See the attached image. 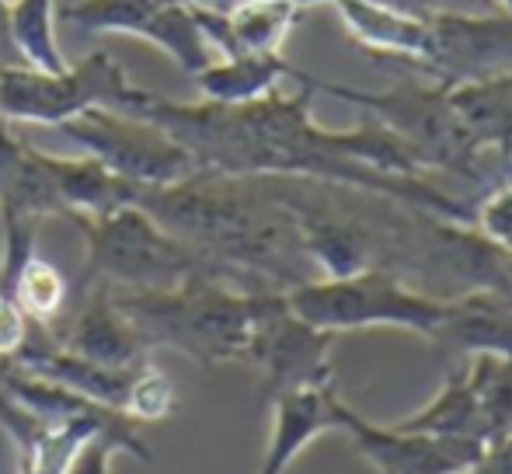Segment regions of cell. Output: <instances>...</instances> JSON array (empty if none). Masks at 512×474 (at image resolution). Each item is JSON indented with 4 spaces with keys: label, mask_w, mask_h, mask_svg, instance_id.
<instances>
[{
    "label": "cell",
    "mask_w": 512,
    "mask_h": 474,
    "mask_svg": "<svg viewBox=\"0 0 512 474\" xmlns=\"http://www.w3.org/2000/svg\"><path fill=\"white\" fill-rule=\"evenodd\" d=\"M331 346H335V335L293 314L283 290L255 293V321H251L244 363L262 373L265 401L297 387L331 384Z\"/></svg>",
    "instance_id": "ba28073f"
},
{
    "label": "cell",
    "mask_w": 512,
    "mask_h": 474,
    "mask_svg": "<svg viewBox=\"0 0 512 474\" xmlns=\"http://www.w3.org/2000/svg\"><path fill=\"white\" fill-rule=\"evenodd\" d=\"M196 4H209V7H223L227 0H196Z\"/></svg>",
    "instance_id": "4dcf8cb0"
},
{
    "label": "cell",
    "mask_w": 512,
    "mask_h": 474,
    "mask_svg": "<svg viewBox=\"0 0 512 474\" xmlns=\"http://www.w3.org/2000/svg\"><path fill=\"white\" fill-rule=\"evenodd\" d=\"M290 4H297V7H314V4H335V0H290Z\"/></svg>",
    "instance_id": "f1b7e54d"
},
{
    "label": "cell",
    "mask_w": 512,
    "mask_h": 474,
    "mask_svg": "<svg viewBox=\"0 0 512 474\" xmlns=\"http://www.w3.org/2000/svg\"><path fill=\"white\" fill-rule=\"evenodd\" d=\"M446 102L481 154L512 161V67L446 84Z\"/></svg>",
    "instance_id": "e0dca14e"
},
{
    "label": "cell",
    "mask_w": 512,
    "mask_h": 474,
    "mask_svg": "<svg viewBox=\"0 0 512 474\" xmlns=\"http://www.w3.org/2000/svg\"><path fill=\"white\" fill-rule=\"evenodd\" d=\"M56 129L67 140H74L84 154L98 157L108 171L140 189L175 185L192 171H199L196 157L175 136H168L150 119L129 116L119 109H88Z\"/></svg>",
    "instance_id": "52a82bcc"
},
{
    "label": "cell",
    "mask_w": 512,
    "mask_h": 474,
    "mask_svg": "<svg viewBox=\"0 0 512 474\" xmlns=\"http://www.w3.org/2000/svg\"><path fill=\"white\" fill-rule=\"evenodd\" d=\"M405 433H429V436H450V440H474V443H492L488 433L485 412H481L478 398H474L471 384H467L464 363H446L443 391L422 405L415 415L394 422Z\"/></svg>",
    "instance_id": "ffe728a7"
},
{
    "label": "cell",
    "mask_w": 512,
    "mask_h": 474,
    "mask_svg": "<svg viewBox=\"0 0 512 474\" xmlns=\"http://www.w3.org/2000/svg\"><path fill=\"white\" fill-rule=\"evenodd\" d=\"M115 454H119V450L105 440L88 443V447L81 450V457L74 461L70 474H112V457Z\"/></svg>",
    "instance_id": "484cf974"
},
{
    "label": "cell",
    "mask_w": 512,
    "mask_h": 474,
    "mask_svg": "<svg viewBox=\"0 0 512 474\" xmlns=\"http://www.w3.org/2000/svg\"><path fill=\"white\" fill-rule=\"evenodd\" d=\"M147 95L150 91L136 88L122 63L105 49L84 56L74 67L67 63L56 74L32 67L0 70V119L7 122L63 126L88 109L133 112L147 102Z\"/></svg>",
    "instance_id": "8992f818"
},
{
    "label": "cell",
    "mask_w": 512,
    "mask_h": 474,
    "mask_svg": "<svg viewBox=\"0 0 512 474\" xmlns=\"http://www.w3.org/2000/svg\"><path fill=\"white\" fill-rule=\"evenodd\" d=\"M88 258H84L81 286L105 283L112 290H168L199 272L230 279L223 269L206 262L199 251L168 234L143 206H122L105 217H77ZM234 283V279H230ZM237 286V283H234Z\"/></svg>",
    "instance_id": "3957f363"
},
{
    "label": "cell",
    "mask_w": 512,
    "mask_h": 474,
    "mask_svg": "<svg viewBox=\"0 0 512 474\" xmlns=\"http://www.w3.org/2000/svg\"><path fill=\"white\" fill-rule=\"evenodd\" d=\"M471 227L485 237L492 248L512 258V178L495 185L485 199L471 210Z\"/></svg>",
    "instance_id": "cb8c5ba5"
},
{
    "label": "cell",
    "mask_w": 512,
    "mask_h": 474,
    "mask_svg": "<svg viewBox=\"0 0 512 474\" xmlns=\"http://www.w3.org/2000/svg\"><path fill=\"white\" fill-rule=\"evenodd\" d=\"M192 11L216 56H237L283 53V42L290 39L304 7L290 0H227L223 7L192 4Z\"/></svg>",
    "instance_id": "4fadbf2b"
},
{
    "label": "cell",
    "mask_w": 512,
    "mask_h": 474,
    "mask_svg": "<svg viewBox=\"0 0 512 474\" xmlns=\"http://www.w3.org/2000/svg\"><path fill=\"white\" fill-rule=\"evenodd\" d=\"M467 474H512V436L488 443L485 454L478 457V464Z\"/></svg>",
    "instance_id": "4316f807"
},
{
    "label": "cell",
    "mask_w": 512,
    "mask_h": 474,
    "mask_svg": "<svg viewBox=\"0 0 512 474\" xmlns=\"http://www.w3.org/2000/svg\"><path fill=\"white\" fill-rule=\"evenodd\" d=\"M56 0H11L7 4V21H11V42L18 49L21 63L32 70H56L67 67L60 42H56Z\"/></svg>",
    "instance_id": "44dd1931"
},
{
    "label": "cell",
    "mask_w": 512,
    "mask_h": 474,
    "mask_svg": "<svg viewBox=\"0 0 512 474\" xmlns=\"http://www.w3.org/2000/svg\"><path fill=\"white\" fill-rule=\"evenodd\" d=\"M338 429L352 436L356 450L377 474H467L485 454V443L450 440V436L405 433L398 426H373L342 401Z\"/></svg>",
    "instance_id": "30bf717a"
},
{
    "label": "cell",
    "mask_w": 512,
    "mask_h": 474,
    "mask_svg": "<svg viewBox=\"0 0 512 474\" xmlns=\"http://www.w3.org/2000/svg\"><path fill=\"white\" fill-rule=\"evenodd\" d=\"M429 53L418 70L436 84H460L474 77L512 67V18L509 14H464L436 11L429 14Z\"/></svg>",
    "instance_id": "9c48e42d"
},
{
    "label": "cell",
    "mask_w": 512,
    "mask_h": 474,
    "mask_svg": "<svg viewBox=\"0 0 512 474\" xmlns=\"http://www.w3.org/2000/svg\"><path fill=\"white\" fill-rule=\"evenodd\" d=\"M432 346L446 363L485 353L512 359V290L478 286L446 297V314L432 335Z\"/></svg>",
    "instance_id": "7c38bea8"
},
{
    "label": "cell",
    "mask_w": 512,
    "mask_h": 474,
    "mask_svg": "<svg viewBox=\"0 0 512 474\" xmlns=\"http://www.w3.org/2000/svg\"><path fill=\"white\" fill-rule=\"evenodd\" d=\"M335 14L342 21L345 35L366 53L387 56V60H405L408 67L425 60L429 53V14L401 11L384 0H335Z\"/></svg>",
    "instance_id": "9a60e30c"
},
{
    "label": "cell",
    "mask_w": 512,
    "mask_h": 474,
    "mask_svg": "<svg viewBox=\"0 0 512 474\" xmlns=\"http://www.w3.org/2000/svg\"><path fill=\"white\" fill-rule=\"evenodd\" d=\"M0 217L39 220V224L49 217L67 220V206L42 150L21 140L7 119H0Z\"/></svg>",
    "instance_id": "2e32d148"
},
{
    "label": "cell",
    "mask_w": 512,
    "mask_h": 474,
    "mask_svg": "<svg viewBox=\"0 0 512 474\" xmlns=\"http://www.w3.org/2000/svg\"><path fill=\"white\" fill-rule=\"evenodd\" d=\"M7 67H25L11 42V21H7V0H0V70Z\"/></svg>",
    "instance_id": "83f0119b"
},
{
    "label": "cell",
    "mask_w": 512,
    "mask_h": 474,
    "mask_svg": "<svg viewBox=\"0 0 512 474\" xmlns=\"http://www.w3.org/2000/svg\"><path fill=\"white\" fill-rule=\"evenodd\" d=\"M53 332L56 346L67 353L91 359L102 366H136L150 359L147 342L133 328V321L115 307L112 290L105 283H91L77 290V300L63 311L56 325H46Z\"/></svg>",
    "instance_id": "8fae6325"
},
{
    "label": "cell",
    "mask_w": 512,
    "mask_h": 474,
    "mask_svg": "<svg viewBox=\"0 0 512 474\" xmlns=\"http://www.w3.org/2000/svg\"><path fill=\"white\" fill-rule=\"evenodd\" d=\"M112 300L133 321L150 353L175 349L199 366L248 359L255 293L241 290L230 279L199 272L168 290H112Z\"/></svg>",
    "instance_id": "7a4b0ae2"
},
{
    "label": "cell",
    "mask_w": 512,
    "mask_h": 474,
    "mask_svg": "<svg viewBox=\"0 0 512 474\" xmlns=\"http://www.w3.org/2000/svg\"><path fill=\"white\" fill-rule=\"evenodd\" d=\"M136 206L248 293H286L317 279L297 220L272 196L265 175L199 168L175 185L140 189Z\"/></svg>",
    "instance_id": "6da1fadb"
},
{
    "label": "cell",
    "mask_w": 512,
    "mask_h": 474,
    "mask_svg": "<svg viewBox=\"0 0 512 474\" xmlns=\"http://www.w3.org/2000/svg\"><path fill=\"white\" fill-rule=\"evenodd\" d=\"M7 297H14V304L25 311L28 321L35 325H56L63 318V311L70 307V279L56 269L49 258H42L39 251L25 258L18 272H14Z\"/></svg>",
    "instance_id": "7402d4cb"
},
{
    "label": "cell",
    "mask_w": 512,
    "mask_h": 474,
    "mask_svg": "<svg viewBox=\"0 0 512 474\" xmlns=\"http://www.w3.org/2000/svg\"><path fill=\"white\" fill-rule=\"evenodd\" d=\"M495 4H499L502 14H509V18H512V0H495Z\"/></svg>",
    "instance_id": "f546056e"
},
{
    "label": "cell",
    "mask_w": 512,
    "mask_h": 474,
    "mask_svg": "<svg viewBox=\"0 0 512 474\" xmlns=\"http://www.w3.org/2000/svg\"><path fill=\"white\" fill-rule=\"evenodd\" d=\"M509 272H512V258H509Z\"/></svg>",
    "instance_id": "1f68e13d"
},
{
    "label": "cell",
    "mask_w": 512,
    "mask_h": 474,
    "mask_svg": "<svg viewBox=\"0 0 512 474\" xmlns=\"http://www.w3.org/2000/svg\"><path fill=\"white\" fill-rule=\"evenodd\" d=\"M314 91L331 98H342L349 105H359L366 116L380 119L387 129L401 136L425 171H453L467 182H485V154L478 143L467 136L460 119L453 116L446 102V84H398L391 91H363L349 84L324 81L317 77Z\"/></svg>",
    "instance_id": "5b68a950"
},
{
    "label": "cell",
    "mask_w": 512,
    "mask_h": 474,
    "mask_svg": "<svg viewBox=\"0 0 512 474\" xmlns=\"http://www.w3.org/2000/svg\"><path fill=\"white\" fill-rule=\"evenodd\" d=\"M175 384L171 377L154 363V359H143L133 373V384H129V401L126 415L133 422H161L175 412Z\"/></svg>",
    "instance_id": "603a6c76"
},
{
    "label": "cell",
    "mask_w": 512,
    "mask_h": 474,
    "mask_svg": "<svg viewBox=\"0 0 512 474\" xmlns=\"http://www.w3.org/2000/svg\"><path fill=\"white\" fill-rule=\"evenodd\" d=\"M279 81H297L300 88L314 84V74L293 67L283 53H237L216 56L196 74V88L206 102L244 105L279 91Z\"/></svg>",
    "instance_id": "ac0fdd59"
},
{
    "label": "cell",
    "mask_w": 512,
    "mask_h": 474,
    "mask_svg": "<svg viewBox=\"0 0 512 474\" xmlns=\"http://www.w3.org/2000/svg\"><path fill=\"white\" fill-rule=\"evenodd\" d=\"M42 157H46V168L53 175L56 189H60L63 206H67V220L105 217V213H115L122 206H133L136 196H140V185L119 178L91 154L56 157L42 150Z\"/></svg>",
    "instance_id": "d6986e66"
},
{
    "label": "cell",
    "mask_w": 512,
    "mask_h": 474,
    "mask_svg": "<svg viewBox=\"0 0 512 474\" xmlns=\"http://www.w3.org/2000/svg\"><path fill=\"white\" fill-rule=\"evenodd\" d=\"M272 405V436L265 461L258 474H286L293 461L328 429H338L342 419V398L335 384H310L286 391L269 401Z\"/></svg>",
    "instance_id": "5bb4252c"
},
{
    "label": "cell",
    "mask_w": 512,
    "mask_h": 474,
    "mask_svg": "<svg viewBox=\"0 0 512 474\" xmlns=\"http://www.w3.org/2000/svg\"><path fill=\"white\" fill-rule=\"evenodd\" d=\"M286 304L293 314L321 332H363V328H405L432 342L439 321L446 314V297L408 286L398 272L366 269L356 276L307 279L286 290Z\"/></svg>",
    "instance_id": "277c9868"
},
{
    "label": "cell",
    "mask_w": 512,
    "mask_h": 474,
    "mask_svg": "<svg viewBox=\"0 0 512 474\" xmlns=\"http://www.w3.org/2000/svg\"><path fill=\"white\" fill-rule=\"evenodd\" d=\"M28 332H32V321L25 318V311L14 304V297L0 293V356H18L21 346L28 342Z\"/></svg>",
    "instance_id": "d4e9b609"
}]
</instances>
